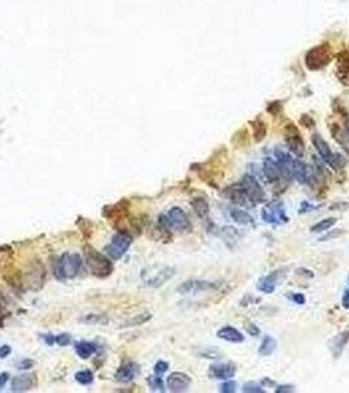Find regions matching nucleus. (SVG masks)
<instances>
[{"instance_id":"obj_1","label":"nucleus","mask_w":349,"mask_h":393,"mask_svg":"<svg viewBox=\"0 0 349 393\" xmlns=\"http://www.w3.org/2000/svg\"><path fill=\"white\" fill-rule=\"evenodd\" d=\"M158 224L160 228L165 231L175 230L177 232H190L192 223L189 220L188 215L180 207H172L168 212L161 214L158 219Z\"/></svg>"},{"instance_id":"obj_2","label":"nucleus","mask_w":349,"mask_h":393,"mask_svg":"<svg viewBox=\"0 0 349 393\" xmlns=\"http://www.w3.org/2000/svg\"><path fill=\"white\" fill-rule=\"evenodd\" d=\"M84 254H86V261L91 272L97 278H106L113 272V262L105 254L100 253L92 246H84Z\"/></svg>"},{"instance_id":"obj_3","label":"nucleus","mask_w":349,"mask_h":393,"mask_svg":"<svg viewBox=\"0 0 349 393\" xmlns=\"http://www.w3.org/2000/svg\"><path fill=\"white\" fill-rule=\"evenodd\" d=\"M83 260L78 253H64L55 261L54 276L58 280L75 278L82 269Z\"/></svg>"},{"instance_id":"obj_4","label":"nucleus","mask_w":349,"mask_h":393,"mask_svg":"<svg viewBox=\"0 0 349 393\" xmlns=\"http://www.w3.org/2000/svg\"><path fill=\"white\" fill-rule=\"evenodd\" d=\"M331 59H332V49L328 43H322L307 51L305 64L309 70L318 71L324 68L331 62Z\"/></svg>"},{"instance_id":"obj_5","label":"nucleus","mask_w":349,"mask_h":393,"mask_svg":"<svg viewBox=\"0 0 349 393\" xmlns=\"http://www.w3.org/2000/svg\"><path fill=\"white\" fill-rule=\"evenodd\" d=\"M133 239L130 235H127L126 232H117L112 238V242L108 245L104 246V253L110 258L117 261L120 258L124 257V254L127 252V249L131 245Z\"/></svg>"},{"instance_id":"obj_6","label":"nucleus","mask_w":349,"mask_h":393,"mask_svg":"<svg viewBox=\"0 0 349 393\" xmlns=\"http://www.w3.org/2000/svg\"><path fill=\"white\" fill-rule=\"evenodd\" d=\"M261 219L265 223L275 224V226L285 224V223L289 222V216L286 215V210H285L283 201L275 199V201L267 203L261 210Z\"/></svg>"},{"instance_id":"obj_7","label":"nucleus","mask_w":349,"mask_h":393,"mask_svg":"<svg viewBox=\"0 0 349 393\" xmlns=\"http://www.w3.org/2000/svg\"><path fill=\"white\" fill-rule=\"evenodd\" d=\"M283 134H284V139L286 142L289 150H290L297 157H303L306 147H305V142H303V138L302 135H301V132H299L297 125L293 123V122H287L286 125L284 126Z\"/></svg>"},{"instance_id":"obj_8","label":"nucleus","mask_w":349,"mask_h":393,"mask_svg":"<svg viewBox=\"0 0 349 393\" xmlns=\"http://www.w3.org/2000/svg\"><path fill=\"white\" fill-rule=\"evenodd\" d=\"M240 186L243 187V190L246 191V194L250 198V201L252 202L254 206L259 205V203L265 202V191H264L263 186L260 185V182L257 181L255 176L250 175H244L240 180Z\"/></svg>"},{"instance_id":"obj_9","label":"nucleus","mask_w":349,"mask_h":393,"mask_svg":"<svg viewBox=\"0 0 349 393\" xmlns=\"http://www.w3.org/2000/svg\"><path fill=\"white\" fill-rule=\"evenodd\" d=\"M175 272H176L175 268H169V266L158 269L154 272H150L149 269H145L142 272V279H143L146 286L158 288L161 287L164 283H167L169 279H172L173 275H175Z\"/></svg>"},{"instance_id":"obj_10","label":"nucleus","mask_w":349,"mask_h":393,"mask_svg":"<svg viewBox=\"0 0 349 393\" xmlns=\"http://www.w3.org/2000/svg\"><path fill=\"white\" fill-rule=\"evenodd\" d=\"M45 278H46V272H45L43 265L39 261L31 262L28 272H25V279H27L29 288L33 291L39 290L45 283Z\"/></svg>"},{"instance_id":"obj_11","label":"nucleus","mask_w":349,"mask_h":393,"mask_svg":"<svg viewBox=\"0 0 349 393\" xmlns=\"http://www.w3.org/2000/svg\"><path fill=\"white\" fill-rule=\"evenodd\" d=\"M216 288H218V284L214 283V282L200 279H189L183 282L177 287V292L181 294V295H187V294H193V292L210 291V290H216Z\"/></svg>"},{"instance_id":"obj_12","label":"nucleus","mask_w":349,"mask_h":393,"mask_svg":"<svg viewBox=\"0 0 349 393\" xmlns=\"http://www.w3.org/2000/svg\"><path fill=\"white\" fill-rule=\"evenodd\" d=\"M223 195L230 201V202L235 203L238 206H243V207L254 206L251 201H250V198L247 197V194H246V191L243 190V187L240 186L239 182L226 187L223 190Z\"/></svg>"},{"instance_id":"obj_13","label":"nucleus","mask_w":349,"mask_h":393,"mask_svg":"<svg viewBox=\"0 0 349 393\" xmlns=\"http://www.w3.org/2000/svg\"><path fill=\"white\" fill-rule=\"evenodd\" d=\"M192 383V379L184 372H172L167 378V387L173 393L185 392Z\"/></svg>"},{"instance_id":"obj_14","label":"nucleus","mask_w":349,"mask_h":393,"mask_svg":"<svg viewBox=\"0 0 349 393\" xmlns=\"http://www.w3.org/2000/svg\"><path fill=\"white\" fill-rule=\"evenodd\" d=\"M236 374V366L234 363H221V364H212L209 368V376L212 379L220 380H228L234 378Z\"/></svg>"},{"instance_id":"obj_15","label":"nucleus","mask_w":349,"mask_h":393,"mask_svg":"<svg viewBox=\"0 0 349 393\" xmlns=\"http://www.w3.org/2000/svg\"><path fill=\"white\" fill-rule=\"evenodd\" d=\"M263 172L269 183H279L284 179L279 163L272 157H265L263 163Z\"/></svg>"},{"instance_id":"obj_16","label":"nucleus","mask_w":349,"mask_h":393,"mask_svg":"<svg viewBox=\"0 0 349 393\" xmlns=\"http://www.w3.org/2000/svg\"><path fill=\"white\" fill-rule=\"evenodd\" d=\"M37 386V378L34 374H23L12 379V392H27Z\"/></svg>"},{"instance_id":"obj_17","label":"nucleus","mask_w":349,"mask_h":393,"mask_svg":"<svg viewBox=\"0 0 349 393\" xmlns=\"http://www.w3.org/2000/svg\"><path fill=\"white\" fill-rule=\"evenodd\" d=\"M311 142L314 144L315 150H317V152L320 156V159L330 165L332 159H334V152H332V150H331V147L328 146L326 140L323 139V136L319 135V134H314V135L311 136Z\"/></svg>"},{"instance_id":"obj_18","label":"nucleus","mask_w":349,"mask_h":393,"mask_svg":"<svg viewBox=\"0 0 349 393\" xmlns=\"http://www.w3.org/2000/svg\"><path fill=\"white\" fill-rule=\"evenodd\" d=\"M349 342V331H344L342 333H339L336 337L331 339L330 342V350L331 354L334 358H340L343 354V351L346 349V346Z\"/></svg>"},{"instance_id":"obj_19","label":"nucleus","mask_w":349,"mask_h":393,"mask_svg":"<svg viewBox=\"0 0 349 393\" xmlns=\"http://www.w3.org/2000/svg\"><path fill=\"white\" fill-rule=\"evenodd\" d=\"M135 374H137V364L129 361V362L122 363L120 366V368L116 372V380L118 383L126 384V383H130L135 378Z\"/></svg>"},{"instance_id":"obj_20","label":"nucleus","mask_w":349,"mask_h":393,"mask_svg":"<svg viewBox=\"0 0 349 393\" xmlns=\"http://www.w3.org/2000/svg\"><path fill=\"white\" fill-rule=\"evenodd\" d=\"M279 276L280 272H272L271 274L260 278L259 282H257V290L263 294H272L279 283Z\"/></svg>"},{"instance_id":"obj_21","label":"nucleus","mask_w":349,"mask_h":393,"mask_svg":"<svg viewBox=\"0 0 349 393\" xmlns=\"http://www.w3.org/2000/svg\"><path fill=\"white\" fill-rule=\"evenodd\" d=\"M217 337L221 339H224L227 342L231 343H242L244 342V335L240 333L236 328L232 327H223L221 328L220 331L217 332Z\"/></svg>"},{"instance_id":"obj_22","label":"nucleus","mask_w":349,"mask_h":393,"mask_svg":"<svg viewBox=\"0 0 349 393\" xmlns=\"http://www.w3.org/2000/svg\"><path fill=\"white\" fill-rule=\"evenodd\" d=\"M330 130H331V135L334 136V139L342 146L343 150L349 155V130L343 129V127H340V126L338 125V123L331 125Z\"/></svg>"},{"instance_id":"obj_23","label":"nucleus","mask_w":349,"mask_h":393,"mask_svg":"<svg viewBox=\"0 0 349 393\" xmlns=\"http://www.w3.org/2000/svg\"><path fill=\"white\" fill-rule=\"evenodd\" d=\"M190 206H192L194 214L201 219H208L209 214H210V206H209L208 201L202 197H196V198L192 199L190 202Z\"/></svg>"},{"instance_id":"obj_24","label":"nucleus","mask_w":349,"mask_h":393,"mask_svg":"<svg viewBox=\"0 0 349 393\" xmlns=\"http://www.w3.org/2000/svg\"><path fill=\"white\" fill-rule=\"evenodd\" d=\"M251 126H252V136H254V140L255 143H261L265 136H267V123L261 120V118H256L255 121H251Z\"/></svg>"},{"instance_id":"obj_25","label":"nucleus","mask_w":349,"mask_h":393,"mask_svg":"<svg viewBox=\"0 0 349 393\" xmlns=\"http://www.w3.org/2000/svg\"><path fill=\"white\" fill-rule=\"evenodd\" d=\"M336 70H338V78L342 82H346V79L349 76V54L347 51H342L338 55Z\"/></svg>"},{"instance_id":"obj_26","label":"nucleus","mask_w":349,"mask_h":393,"mask_svg":"<svg viewBox=\"0 0 349 393\" xmlns=\"http://www.w3.org/2000/svg\"><path fill=\"white\" fill-rule=\"evenodd\" d=\"M75 353L78 354L79 358L88 359L91 355L96 353V345L88 341H79L75 343Z\"/></svg>"},{"instance_id":"obj_27","label":"nucleus","mask_w":349,"mask_h":393,"mask_svg":"<svg viewBox=\"0 0 349 393\" xmlns=\"http://www.w3.org/2000/svg\"><path fill=\"white\" fill-rule=\"evenodd\" d=\"M231 143L235 148H248L250 146V132L246 127H242L232 135Z\"/></svg>"},{"instance_id":"obj_28","label":"nucleus","mask_w":349,"mask_h":393,"mask_svg":"<svg viewBox=\"0 0 349 393\" xmlns=\"http://www.w3.org/2000/svg\"><path fill=\"white\" fill-rule=\"evenodd\" d=\"M276 347H277V342L272 335H265L263 339V342L259 347V354L261 357H271L275 353Z\"/></svg>"},{"instance_id":"obj_29","label":"nucleus","mask_w":349,"mask_h":393,"mask_svg":"<svg viewBox=\"0 0 349 393\" xmlns=\"http://www.w3.org/2000/svg\"><path fill=\"white\" fill-rule=\"evenodd\" d=\"M79 321L86 325H105L109 323V319L105 315H97V313H88L79 319Z\"/></svg>"},{"instance_id":"obj_30","label":"nucleus","mask_w":349,"mask_h":393,"mask_svg":"<svg viewBox=\"0 0 349 393\" xmlns=\"http://www.w3.org/2000/svg\"><path fill=\"white\" fill-rule=\"evenodd\" d=\"M230 216H231L234 222L238 223V224H242V226H250V224H254V218H252L251 214H248L247 211L231 210Z\"/></svg>"},{"instance_id":"obj_31","label":"nucleus","mask_w":349,"mask_h":393,"mask_svg":"<svg viewBox=\"0 0 349 393\" xmlns=\"http://www.w3.org/2000/svg\"><path fill=\"white\" fill-rule=\"evenodd\" d=\"M153 319V315L150 312H146V313H141V315H135L131 319L126 320L125 323L122 324V327L125 328H130V327H139V325H143V324L149 323L150 320Z\"/></svg>"},{"instance_id":"obj_32","label":"nucleus","mask_w":349,"mask_h":393,"mask_svg":"<svg viewBox=\"0 0 349 393\" xmlns=\"http://www.w3.org/2000/svg\"><path fill=\"white\" fill-rule=\"evenodd\" d=\"M336 222H338V219L336 218L323 219V220H320V222H318L317 224H314V226L311 227L310 232H313V234H320V232H326V231L330 230L331 227H334L335 224H336Z\"/></svg>"},{"instance_id":"obj_33","label":"nucleus","mask_w":349,"mask_h":393,"mask_svg":"<svg viewBox=\"0 0 349 393\" xmlns=\"http://www.w3.org/2000/svg\"><path fill=\"white\" fill-rule=\"evenodd\" d=\"M147 384H149L150 390L153 392H164V382L159 375H151L147 378Z\"/></svg>"},{"instance_id":"obj_34","label":"nucleus","mask_w":349,"mask_h":393,"mask_svg":"<svg viewBox=\"0 0 349 393\" xmlns=\"http://www.w3.org/2000/svg\"><path fill=\"white\" fill-rule=\"evenodd\" d=\"M75 380L82 386H90L94 382V374L90 370H82L75 374Z\"/></svg>"},{"instance_id":"obj_35","label":"nucleus","mask_w":349,"mask_h":393,"mask_svg":"<svg viewBox=\"0 0 349 393\" xmlns=\"http://www.w3.org/2000/svg\"><path fill=\"white\" fill-rule=\"evenodd\" d=\"M222 234H223L226 242H236V239L239 238V230H236L234 227L226 226L222 228Z\"/></svg>"},{"instance_id":"obj_36","label":"nucleus","mask_w":349,"mask_h":393,"mask_svg":"<svg viewBox=\"0 0 349 393\" xmlns=\"http://www.w3.org/2000/svg\"><path fill=\"white\" fill-rule=\"evenodd\" d=\"M242 392L243 393H264L265 391L263 390V387L257 384L255 382H248L246 383L242 388Z\"/></svg>"},{"instance_id":"obj_37","label":"nucleus","mask_w":349,"mask_h":393,"mask_svg":"<svg viewBox=\"0 0 349 393\" xmlns=\"http://www.w3.org/2000/svg\"><path fill=\"white\" fill-rule=\"evenodd\" d=\"M346 159L343 157L342 155H339V153H334V159H332V161H331L330 167L334 168L335 171H342L343 168L346 167Z\"/></svg>"},{"instance_id":"obj_38","label":"nucleus","mask_w":349,"mask_h":393,"mask_svg":"<svg viewBox=\"0 0 349 393\" xmlns=\"http://www.w3.org/2000/svg\"><path fill=\"white\" fill-rule=\"evenodd\" d=\"M283 108H284L283 102L273 101L267 106V112L271 114V116H273V117H277V116H280L281 112H283Z\"/></svg>"},{"instance_id":"obj_39","label":"nucleus","mask_w":349,"mask_h":393,"mask_svg":"<svg viewBox=\"0 0 349 393\" xmlns=\"http://www.w3.org/2000/svg\"><path fill=\"white\" fill-rule=\"evenodd\" d=\"M344 234H346V231L344 230L328 231V234H326L324 236H322V238H319L318 240L319 242H330V240H332V239H336V238H339V236H343Z\"/></svg>"},{"instance_id":"obj_40","label":"nucleus","mask_w":349,"mask_h":393,"mask_svg":"<svg viewBox=\"0 0 349 393\" xmlns=\"http://www.w3.org/2000/svg\"><path fill=\"white\" fill-rule=\"evenodd\" d=\"M244 329L247 332L248 334L252 335V337H259L260 335V328L257 325H255L251 321H246L244 323Z\"/></svg>"},{"instance_id":"obj_41","label":"nucleus","mask_w":349,"mask_h":393,"mask_svg":"<svg viewBox=\"0 0 349 393\" xmlns=\"http://www.w3.org/2000/svg\"><path fill=\"white\" fill-rule=\"evenodd\" d=\"M299 125L306 127V129H313L315 126V121L311 118V116L309 114H302L299 118Z\"/></svg>"},{"instance_id":"obj_42","label":"nucleus","mask_w":349,"mask_h":393,"mask_svg":"<svg viewBox=\"0 0 349 393\" xmlns=\"http://www.w3.org/2000/svg\"><path fill=\"white\" fill-rule=\"evenodd\" d=\"M320 206H317V205H311L310 202L307 201H303L301 203V207H299V214H306V212H311V211L318 210Z\"/></svg>"},{"instance_id":"obj_43","label":"nucleus","mask_w":349,"mask_h":393,"mask_svg":"<svg viewBox=\"0 0 349 393\" xmlns=\"http://www.w3.org/2000/svg\"><path fill=\"white\" fill-rule=\"evenodd\" d=\"M169 368V364L164 361H159L157 362V364L154 366V372L157 375H163L164 372H167V370Z\"/></svg>"},{"instance_id":"obj_44","label":"nucleus","mask_w":349,"mask_h":393,"mask_svg":"<svg viewBox=\"0 0 349 393\" xmlns=\"http://www.w3.org/2000/svg\"><path fill=\"white\" fill-rule=\"evenodd\" d=\"M55 342L58 343L59 346H67L71 343V335L68 333H62L55 337Z\"/></svg>"},{"instance_id":"obj_45","label":"nucleus","mask_w":349,"mask_h":393,"mask_svg":"<svg viewBox=\"0 0 349 393\" xmlns=\"http://www.w3.org/2000/svg\"><path fill=\"white\" fill-rule=\"evenodd\" d=\"M289 299H290L291 302H294L295 304H299V305H303V304L306 303V298H305V295L301 294V292H290Z\"/></svg>"},{"instance_id":"obj_46","label":"nucleus","mask_w":349,"mask_h":393,"mask_svg":"<svg viewBox=\"0 0 349 393\" xmlns=\"http://www.w3.org/2000/svg\"><path fill=\"white\" fill-rule=\"evenodd\" d=\"M236 391V383L235 382H224L220 387V392L223 393H234Z\"/></svg>"},{"instance_id":"obj_47","label":"nucleus","mask_w":349,"mask_h":393,"mask_svg":"<svg viewBox=\"0 0 349 393\" xmlns=\"http://www.w3.org/2000/svg\"><path fill=\"white\" fill-rule=\"evenodd\" d=\"M33 366H34V361H32V359H23V361H20V362L16 364V367H17L19 370H31Z\"/></svg>"},{"instance_id":"obj_48","label":"nucleus","mask_w":349,"mask_h":393,"mask_svg":"<svg viewBox=\"0 0 349 393\" xmlns=\"http://www.w3.org/2000/svg\"><path fill=\"white\" fill-rule=\"evenodd\" d=\"M256 302H260V298H255V296L252 295H246L243 299L240 300V305L242 307H247L250 304H255Z\"/></svg>"},{"instance_id":"obj_49","label":"nucleus","mask_w":349,"mask_h":393,"mask_svg":"<svg viewBox=\"0 0 349 393\" xmlns=\"http://www.w3.org/2000/svg\"><path fill=\"white\" fill-rule=\"evenodd\" d=\"M201 355H202L204 358H208V359H218V358H221V353H218V351H216V350L202 351V353H201Z\"/></svg>"},{"instance_id":"obj_50","label":"nucleus","mask_w":349,"mask_h":393,"mask_svg":"<svg viewBox=\"0 0 349 393\" xmlns=\"http://www.w3.org/2000/svg\"><path fill=\"white\" fill-rule=\"evenodd\" d=\"M294 387L290 386V384H286V386H279L275 390L276 393H291L294 392Z\"/></svg>"},{"instance_id":"obj_51","label":"nucleus","mask_w":349,"mask_h":393,"mask_svg":"<svg viewBox=\"0 0 349 393\" xmlns=\"http://www.w3.org/2000/svg\"><path fill=\"white\" fill-rule=\"evenodd\" d=\"M297 274L301 276H305V278H314V272H311V270H309V269L305 268H299L298 270H297Z\"/></svg>"},{"instance_id":"obj_52","label":"nucleus","mask_w":349,"mask_h":393,"mask_svg":"<svg viewBox=\"0 0 349 393\" xmlns=\"http://www.w3.org/2000/svg\"><path fill=\"white\" fill-rule=\"evenodd\" d=\"M348 207H349V203L340 202V203H334V205H332L330 209L332 211H344V210H347Z\"/></svg>"},{"instance_id":"obj_53","label":"nucleus","mask_w":349,"mask_h":393,"mask_svg":"<svg viewBox=\"0 0 349 393\" xmlns=\"http://www.w3.org/2000/svg\"><path fill=\"white\" fill-rule=\"evenodd\" d=\"M11 346H8V345H3V346H0V358H5V357H8V355L11 354Z\"/></svg>"},{"instance_id":"obj_54","label":"nucleus","mask_w":349,"mask_h":393,"mask_svg":"<svg viewBox=\"0 0 349 393\" xmlns=\"http://www.w3.org/2000/svg\"><path fill=\"white\" fill-rule=\"evenodd\" d=\"M342 304H343V307L346 308V309H349V290H346V291H344V294H343Z\"/></svg>"},{"instance_id":"obj_55","label":"nucleus","mask_w":349,"mask_h":393,"mask_svg":"<svg viewBox=\"0 0 349 393\" xmlns=\"http://www.w3.org/2000/svg\"><path fill=\"white\" fill-rule=\"evenodd\" d=\"M8 379H9V375L7 374V372H3V374H0V391L3 390L4 387H5V384H7Z\"/></svg>"},{"instance_id":"obj_56","label":"nucleus","mask_w":349,"mask_h":393,"mask_svg":"<svg viewBox=\"0 0 349 393\" xmlns=\"http://www.w3.org/2000/svg\"><path fill=\"white\" fill-rule=\"evenodd\" d=\"M42 338L43 341L46 342L47 346H53L55 342V338L53 337V334H42Z\"/></svg>"},{"instance_id":"obj_57","label":"nucleus","mask_w":349,"mask_h":393,"mask_svg":"<svg viewBox=\"0 0 349 393\" xmlns=\"http://www.w3.org/2000/svg\"><path fill=\"white\" fill-rule=\"evenodd\" d=\"M4 308H5V300H4L3 296L0 295V315L3 313Z\"/></svg>"},{"instance_id":"obj_58","label":"nucleus","mask_w":349,"mask_h":393,"mask_svg":"<svg viewBox=\"0 0 349 393\" xmlns=\"http://www.w3.org/2000/svg\"><path fill=\"white\" fill-rule=\"evenodd\" d=\"M261 384H263V386H273V384H275V383L272 382L271 379H268V378H265V379H263V380H261Z\"/></svg>"}]
</instances>
